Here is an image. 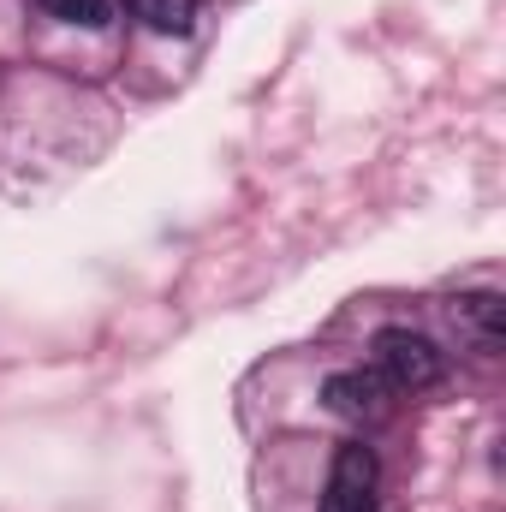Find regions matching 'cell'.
<instances>
[{
    "instance_id": "6da1fadb",
    "label": "cell",
    "mask_w": 506,
    "mask_h": 512,
    "mask_svg": "<svg viewBox=\"0 0 506 512\" xmlns=\"http://www.w3.org/2000/svg\"><path fill=\"white\" fill-rule=\"evenodd\" d=\"M376 376L393 393H423V387H441L447 358H441L435 340H423L411 328H381L376 334Z\"/></svg>"
},
{
    "instance_id": "7a4b0ae2",
    "label": "cell",
    "mask_w": 506,
    "mask_h": 512,
    "mask_svg": "<svg viewBox=\"0 0 506 512\" xmlns=\"http://www.w3.org/2000/svg\"><path fill=\"white\" fill-rule=\"evenodd\" d=\"M376 483H381L376 447L346 441L334 453V471H328V489H322V512H376Z\"/></svg>"
},
{
    "instance_id": "3957f363",
    "label": "cell",
    "mask_w": 506,
    "mask_h": 512,
    "mask_svg": "<svg viewBox=\"0 0 506 512\" xmlns=\"http://www.w3.org/2000/svg\"><path fill=\"white\" fill-rule=\"evenodd\" d=\"M322 399H328V411L346 417V423H381L387 405H393V387L381 382L376 370H340V376L322 382Z\"/></svg>"
},
{
    "instance_id": "277c9868",
    "label": "cell",
    "mask_w": 506,
    "mask_h": 512,
    "mask_svg": "<svg viewBox=\"0 0 506 512\" xmlns=\"http://www.w3.org/2000/svg\"><path fill=\"white\" fill-rule=\"evenodd\" d=\"M453 322H459V334H471L483 352H501V340H506L501 292H471V298H459V304H453Z\"/></svg>"
},
{
    "instance_id": "5b68a950",
    "label": "cell",
    "mask_w": 506,
    "mask_h": 512,
    "mask_svg": "<svg viewBox=\"0 0 506 512\" xmlns=\"http://www.w3.org/2000/svg\"><path fill=\"white\" fill-rule=\"evenodd\" d=\"M126 12L143 30H161V36H185L197 24V0H126Z\"/></svg>"
},
{
    "instance_id": "8992f818",
    "label": "cell",
    "mask_w": 506,
    "mask_h": 512,
    "mask_svg": "<svg viewBox=\"0 0 506 512\" xmlns=\"http://www.w3.org/2000/svg\"><path fill=\"white\" fill-rule=\"evenodd\" d=\"M48 18L60 24H84V30H102L108 24V0H36Z\"/></svg>"
}]
</instances>
